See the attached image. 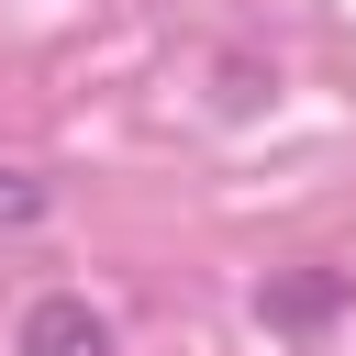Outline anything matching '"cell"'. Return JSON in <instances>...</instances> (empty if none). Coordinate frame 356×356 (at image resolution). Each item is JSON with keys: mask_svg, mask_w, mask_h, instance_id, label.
I'll return each mask as SVG.
<instances>
[{"mask_svg": "<svg viewBox=\"0 0 356 356\" xmlns=\"http://www.w3.org/2000/svg\"><path fill=\"white\" fill-rule=\"evenodd\" d=\"M334 312H345V267H278L256 289V323L267 334H323Z\"/></svg>", "mask_w": 356, "mask_h": 356, "instance_id": "cell-2", "label": "cell"}, {"mask_svg": "<svg viewBox=\"0 0 356 356\" xmlns=\"http://www.w3.org/2000/svg\"><path fill=\"white\" fill-rule=\"evenodd\" d=\"M11 356H111V323H100L78 289H44V300H22Z\"/></svg>", "mask_w": 356, "mask_h": 356, "instance_id": "cell-1", "label": "cell"}, {"mask_svg": "<svg viewBox=\"0 0 356 356\" xmlns=\"http://www.w3.org/2000/svg\"><path fill=\"white\" fill-rule=\"evenodd\" d=\"M44 211H56V189H44L33 167H0V234H33Z\"/></svg>", "mask_w": 356, "mask_h": 356, "instance_id": "cell-3", "label": "cell"}]
</instances>
